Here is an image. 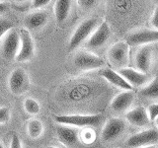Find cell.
Masks as SVG:
<instances>
[{"label": "cell", "mask_w": 158, "mask_h": 148, "mask_svg": "<svg viewBox=\"0 0 158 148\" xmlns=\"http://www.w3.org/2000/svg\"><path fill=\"white\" fill-rule=\"evenodd\" d=\"M101 113L95 115H62L54 117V121L58 125H69L73 127H95L102 121Z\"/></svg>", "instance_id": "obj_1"}, {"label": "cell", "mask_w": 158, "mask_h": 148, "mask_svg": "<svg viewBox=\"0 0 158 148\" xmlns=\"http://www.w3.org/2000/svg\"><path fill=\"white\" fill-rule=\"evenodd\" d=\"M100 24L101 22L98 18H89L79 24L69 41V51H74L85 43Z\"/></svg>", "instance_id": "obj_2"}, {"label": "cell", "mask_w": 158, "mask_h": 148, "mask_svg": "<svg viewBox=\"0 0 158 148\" xmlns=\"http://www.w3.org/2000/svg\"><path fill=\"white\" fill-rule=\"evenodd\" d=\"M73 64L80 71H92L105 66V60L89 51H80L73 57Z\"/></svg>", "instance_id": "obj_3"}, {"label": "cell", "mask_w": 158, "mask_h": 148, "mask_svg": "<svg viewBox=\"0 0 158 148\" xmlns=\"http://www.w3.org/2000/svg\"><path fill=\"white\" fill-rule=\"evenodd\" d=\"M108 60L117 70L127 67L130 63V46L126 42L114 43L108 51Z\"/></svg>", "instance_id": "obj_4"}, {"label": "cell", "mask_w": 158, "mask_h": 148, "mask_svg": "<svg viewBox=\"0 0 158 148\" xmlns=\"http://www.w3.org/2000/svg\"><path fill=\"white\" fill-rule=\"evenodd\" d=\"M155 59V47L152 44L139 47L133 56V64L136 70L149 73Z\"/></svg>", "instance_id": "obj_5"}, {"label": "cell", "mask_w": 158, "mask_h": 148, "mask_svg": "<svg viewBox=\"0 0 158 148\" xmlns=\"http://www.w3.org/2000/svg\"><path fill=\"white\" fill-rule=\"evenodd\" d=\"M130 47H143L158 43V31L153 29H139L128 33L125 41Z\"/></svg>", "instance_id": "obj_6"}, {"label": "cell", "mask_w": 158, "mask_h": 148, "mask_svg": "<svg viewBox=\"0 0 158 148\" xmlns=\"http://www.w3.org/2000/svg\"><path fill=\"white\" fill-rule=\"evenodd\" d=\"M111 28L108 25V23L105 21L101 22V24L93 32L90 38L84 43L85 47L89 49V51H98V49L104 47L108 43V42L111 39Z\"/></svg>", "instance_id": "obj_7"}, {"label": "cell", "mask_w": 158, "mask_h": 148, "mask_svg": "<svg viewBox=\"0 0 158 148\" xmlns=\"http://www.w3.org/2000/svg\"><path fill=\"white\" fill-rule=\"evenodd\" d=\"M31 83H30V77L28 73L23 68H16L11 72L8 79V87L9 90L14 95H24L26 94Z\"/></svg>", "instance_id": "obj_8"}, {"label": "cell", "mask_w": 158, "mask_h": 148, "mask_svg": "<svg viewBox=\"0 0 158 148\" xmlns=\"http://www.w3.org/2000/svg\"><path fill=\"white\" fill-rule=\"evenodd\" d=\"M127 121L122 117H111L105 122L102 131L101 139L104 142H113L120 137L127 130Z\"/></svg>", "instance_id": "obj_9"}, {"label": "cell", "mask_w": 158, "mask_h": 148, "mask_svg": "<svg viewBox=\"0 0 158 148\" xmlns=\"http://www.w3.org/2000/svg\"><path fill=\"white\" fill-rule=\"evenodd\" d=\"M158 142V130L156 128H146L133 133L127 137L126 145L130 148H140L149 145H155Z\"/></svg>", "instance_id": "obj_10"}, {"label": "cell", "mask_w": 158, "mask_h": 148, "mask_svg": "<svg viewBox=\"0 0 158 148\" xmlns=\"http://www.w3.org/2000/svg\"><path fill=\"white\" fill-rule=\"evenodd\" d=\"M20 33L17 30L12 29L2 38L1 53L8 61L16 58L20 48Z\"/></svg>", "instance_id": "obj_11"}, {"label": "cell", "mask_w": 158, "mask_h": 148, "mask_svg": "<svg viewBox=\"0 0 158 148\" xmlns=\"http://www.w3.org/2000/svg\"><path fill=\"white\" fill-rule=\"evenodd\" d=\"M20 33V48L15 60L17 62H27L30 61L35 56L36 47L31 34L26 29H23Z\"/></svg>", "instance_id": "obj_12"}, {"label": "cell", "mask_w": 158, "mask_h": 148, "mask_svg": "<svg viewBox=\"0 0 158 148\" xmlns=\"http://www.w3.org/2000/svg\"><path fill=\"white\" fill-rule=\"evenodd\" d=\"M121 74L122 77L130 84V85L133 88H142L145 85H147L152 79L151 75L149 73H143L136 70L135 68H130L126 67L117 70Z\"/></svg>", "instance_id": "obj_13"}, {"label": "cell", "mask_w": 158, "mask_h": 148, "mask_svg": "<svg viewBox=\"0 0 158 148\" xmlns=\"http://www.w3.org/2000/svg\"><path fill=\"white\" fill-rule=\"evenodd\" d=\"M56 135L58 141L65 147L75 146L79 141V131L76 127L58 125L56 127Z\"/></svg>", "instance_id": "obj_14"}, {"label": "cell", "mask_w": 158, "mask_h": 148, "mask_svg": "<svg viewBox=\"0 0 158 148\" xmlns=\"http://www.w3.org/2000/svg\"><path fill=\"white\" fill-rule=\"evenodd\" d=\"M126 121L133 126L146 127L149 125L150 120L148 117L147 111L141 106L135 107L128 110L126 113Z\"/></svg>", "instance_id": "obj_15"}, {"label": "cell", "mask_w": 158, "mask_h": 148, "mask_svg": "<svg viewBox=\"0 0 158 148\" xmlns=\"http://www.w3.org/2000/svg\"><path fill=\"white\" fill-rule=\"evenodd\" d=\"M135 101V93L132 90L128 91H123L122 93L118 94L116 97L111 101V109L114 112L117 113H123L127 112L131 110V108Z\"/></svg>", "instance_id": "obj_16"}, {"label": "cell", "mask_w": 158, "mask_h": 148, "mask_svg": "<svg viewBox=\"0 0 158 148\" xmlns=\"http://www.w3.org/2000/svg\"><path fill=\"white\" fill-rule=\"evenodd\" d=\"M48 15L46 11H35L26 16L24 25L28 31H38L47 25Z\"/></svg>", "instance_id": "obj_17"}, {"label": "cell", "mask_w": 158, "mask_h": 148, "mask_svg": "<svg viewBox=\"0 0 158 148\" xmlns=\"http://www.w3.org/2000/svg\"><path fill=\"white\" fill-rule=\"evenodd\" d=\"M101 75L113 86L120 88L123 91H128L133 89L117 70H114V69L111 68H104L101 70Z\"/></svg>", "instance_id": "obj_18"}, {"label": "cell", "mask_w": 158, "mask_h": 148, "mask_svg": "<svg viewBox=\"0 0 158 148\" xmlns=\"http://www.w3.org/2000/svg\"><path fill=\"white\" fill-rule=\"evenodd\" d=\"M71 9V0H56L54 4V16L58 23H62L68 18Z\"/></svg>", "instance_id": "obj_19"}, {"label": "cell", "mask_w": 158, "mask_h": 148, "mask_svg": "<svg viewBox=\"0 0 158 148\" xmlns=\"http://www.w3.org/2000/svg\"><path fill=\"white\" fill-rule=\"evenodd\" d=\"M44 123L39 118H32L27 123V133L31 139H38L44 133Z\"/></svg>", "instance_id": "obj_20"}, {"label": "cell", "mask_w": 158, "mask_h": 148, "mask_svg": "<svg viewBox=\"0 0 158 148\" xmlns=\"http://www.w3.org/2000/svg\"><path fill=\"white\" fill-rule=\"evenodd\" d=\"M140 95L141 97L150 100L158 99V75L153 77L147 85L141 88Z\"/></svg>", "instance_id": "obj_21"}, {"label": "cell", "mask_w": 158, "mask_h": 148, "mask_svg": "<svg viewBox=\"0 0 158 148\" xmlns=\"http://www.w3.org/2000/svg\"><path fill=\"white\" fill-rule=\"evenodd\" d=\"M24 110L28 115L31 116H37L38 113L41 112V105L40 103L34 98H27L25 99L23 103Z\"/></svg>", "instance_id": "obj_22"}, {"label": "cell", "mask_w": 158, "mask_h": 148, "mask_svg": "<svg viewBox=\"0 0 158 148\" xmlns=\"http://www.w3.org/2000/svg\"><path fill=\"white\" fill-rule=\"evenodd\" d=\"M14 25L11 21H9L7 19L0 18V39L6 35L10 30H12Z\"/></svg>", "instance_id": "obj_23"}, {"label": "cell", "mask_w": 158, "mask_h": 148, "mask_svg": "<svg viewBox=\"0 0 158 148\" xmlns=\"http://www.w3.org/2000/svg\"><path fill=\"white\" fill-rule=\"evenodd\" d=\"M11 118V111L8 107H0V125L7 123Z\"/></svg>", "instance_id": "obj_24"}, {"label": "cell", "mask_w": 158, "mask_h": 148, "mask_svg": "<svg viewBox=\"0 0 158 148\" xmlns=\"http://www.w3.org/2000/svg\"><path fill=\"white\" fill-rule=\"evenodd\" d=\"M77 3L83 10H91L97 6L99 0H77Z\"/></svg>", "instance_id": "obj_25"}, {"label": "cell", "mask_w": 158, "mask_h": 148, "mask_svg": "<svg viewBox=\"0 0 158 148\" xmlns=\"http://www.w3.org/2000/svg\"><path fill=\"white\" fill-rule=\"evenodd\" d=\"M146 111H147V115L150 121H154V120L158 117V103L150 104V105L147 107Z\"/></svg>", "instance_id": "obj_26"}, {"label": "cell", "mask_w": 158, "mask_h": 148, "mask_svg": "<svg viewBox=\"0 0 158 148\" xmlns=\"http://www.w3.org/2000/svg\"><path fill=\"white\" fill-rule=\"evenodd\" d=\"M149 24L151 29L155 30V31H158V5L155 7L154 11H153L150 20H149Z\"/></svg>", "instance_id": "obj_27"}, {"label": "cell", "mask_w": 158, "mask_h": 148, "mask_svg": "<svg viewBox=\"0 0 158 148\" xmlns=\"http://www.w3.org/2000/svg\"><path fill=\"white\" fill-rule=\"evenodd\" d=\"M9 148H23L22 141H21V139H20V137L17 133H14V134L12 135Z\"/></svg>", "instance_id": "obj_28"}, {"label": "cell", "mask_w": 158, "mask_h": 148, "mask_svg": "<svg viewBox=\"0 0 158 148\" xmlns=\"http://www.w3.org/2000/svg\"><path fill=\"white\" fill-rule=\"evenodd\" d=\"M52 0H32V6L35 9H41L51 2Z\"/></svg>", "instance_id": "obj_29"}, {"label": "cell", "mask_w": 158, "mask_h": 148, "mask_svg": "<svg viewBox=\"0 0 158 148\" xmlns=\"http://www.w3.org/2000/svg\"><path fill=\"white\" fill-rule=\"evenodd\" d=\"M6 10H7V5L4 2H0V14L5 12Z\"/></svg>", "instance_id": "obj_30"}, {"label": "cell", "mask_w": 158, "mask_h": 148, "mask_svg": "<svg viewBox=\"0 0 158 148\" xmlns=\"http://www.w3.org/2000/svg\"><path fill=\"white\" fill-rule=\"evenodd\" d=\"M154 123H155V125H156V127H157V130H158V117L154 120Z\"/></svg>", "instance_id": "obj_31"}, {"label": "cell", "mask_w": 158, "mask_h": 148, "mask_svg": "<svg viewBox=\"0 0 158 148\" xmlns=\"http://www.w3.org/2000/svg\"><path fill=\"white\" fill-rule=\"evenodd\" d=\"M140 148H156V145H149V146H144V147H140Z\"/></svg>", "instance_id": "obj_32"}, {"label": "cell", "mask_w": 158, "mask_h": 148, "mask_svg": "<svg viewBox=\"0 0 158 148\" xmlns=\"http://www.w3.org/2000/svg\"><path fill=\"white\" fill-rule=\"evenodd\" d=\"M16 2H19V3H24V2H26L28 1V0H15Z\"/></svg>", "instance_id": "obj_33"}, {"label": "cell", "mask_w": 158, "mask_h": 148, "mask_svg": "<svg viewBox=\"0 0 158 148\" xmlns=\"http://www.w3.org/2000/svg\"><path fill=\"white\" fill-rule=\"evenodd\" d=\"M0 148H5V147H4V144L2 143V141H1V140H0Z\"/></svg>", "instance_id": "obj_34"}, {"label": "cell", "mask_w": 158, "mask_h": 148, "mask_svg": "<svg viewBox=\"0 0 158 148\" xmlns=\"http://www.w3.org/2000/svg\"><path fill=\"white\" fill-rule=\"evenodd\" d=\"M46 148H58V147H56V146H52V145H48V146H47Z\"/></svg>", "instance_id": "obj_35"}, {"label": "cell", "mask_w": 158, "mask_h": 148, "mask_svg": "<svg viewBox=\"0 0 158 148\" xmlns=\"http://www.w3.org/2000/svg\"><path fill=\"white\" fill-rule=\"evenodd\" d=\"M4 1V0H0V2H3Z\"/></svg>", "instance_id": "obj_36"}, {"label": "cell", "mask_w": 158, "mask_h": 148, "mask_svg": "<svg viewBox=\"0 0 158 148\" xmlns=\"http://www.w3.org/2000/svg\"><path fill=\"white\" fill-rule=\"evenodd\" d=\"M156 148H158V145H156Z\"/></svg>", "instance_id": "obj_37"}]
</instances>
